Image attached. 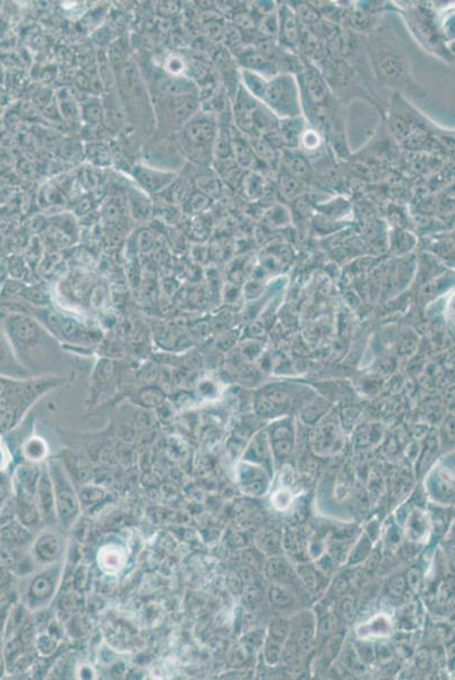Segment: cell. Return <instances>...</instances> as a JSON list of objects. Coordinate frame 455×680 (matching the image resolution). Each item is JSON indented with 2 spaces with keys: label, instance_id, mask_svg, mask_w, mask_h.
Listing matches in <instances>:
<instances>
[{
  "label": "cell",
  "instance_id": "obj_8",
  "mask_svg": "<svg viewBox=\"0 0 455 680\" xmlns=\"http://www.w3.org/2000/svg\"><path fill=\"white\" fill-rule=\"evenodd\" d=\"M303 143L306 144L307 148L310 149H313L315 146L318 144V136L316 133H314L312 131L307 132L306 135L303 137Z\"/></svg>",
  "mask_w": 455,
  "mask_h": 680
},
{
  "label": "cell",
  "instance_id": "obj_1",
  "mask_svg": "<svg viewBox=\"0 0 455 680\" xmlns=\"http://www.w3.org/2000/svg\"><path fill=\"white\" fill-rule=\"evenodd\" d=\"M390 629L392 625L390 619L386 615H380L359 626L357 634L364 638L385 637L390 634Z\"/></svg>",
  "mask_w": 455,
  "mask_h": 680
},
{
  "label": "cell",
  "instance_id": "obj_2",
  "mask_svg": "<svg viewBox=\"0 0 455 680\" xmlns=\"http://www.w3.org/2000/svg\"><path fill=\"white\" fill-rule=\"evenodd\" d=\"M285 167L292 177H305L308 172V166L301 157H289L285 159Z\"/></svg>",
  "mask_w": 455,
  "mask_h": 680
},
{
  "label": "cell",
  "instance_id": "obj_4",
  "mask_svg": "<svg viewBox=\"0 0 455 680\" xmlns=\"http://www.w3.org/2000/svg\"><path fill=\"white\" fill-rule=\"evenodd\" d=\"M308 92L315 102L323 101L326 97V88L323 81L317 76H312L308 80Z\"/></svg>",
  "mask_w": 455,
  "mask_h": 680
},
{
  "label": "cell",
  "instance_id": "obj_3",
  "mask_svg": "<svg viewBox=\"0 0 455 680\" xmlns=\"http://www.w3.org/2000/svg\"><path fill=\"white\" fill-rule=\"evenodd\" d=\"M381 71L384 74L385 78L394 80L400 75L401 66L397 58L393 56H385L381 60Z\"/></svg>",
  "mask_w": 455,
  "mask_h": 680
},
{
  "label": "cell",
  "instance_id": "obj_7",
  "mask_svg": "<svg viewBox=\"0 0 455 680\" xmlns=\"http://www.w3.org/2000/svg\"><path fill=\"white\" fill-rule=\"evenodd\" d=\"M284 33L289 40H294L297 36V24L292 17H288L287 21H285Z\"/></svg>",
  "mask_w": 455,
  "mask_h": 680
},
{
  "label": "cell",
  "instance_id": "obj_5",
  "mask_svg": "<svg viewBox=\"0 0 455 680\" xmlns=\"http://www.w3.org/2000/svg\"><path fill=\"white\" fill-rule=\"evenodd\" d=\"M279 188H280V192H281L282 195L290 198V196L297 194L298 190H299V185H298L297 181L294 179V177L289 175V174H284V175L280 176Z\"/></svg>",
  "mask_w": 455,
  "mask_h": 680
},
{
  "label": "cell",
  "instance_id": "obj_6",
  "mask_svg": "<svg viewBox=\"0 0 455 680\" xmlns=\"http://www.w3.org/2000/svg\"><path fill=\"white\" fill-rule=\"evenodd\" d=\"M272 501H273L275 508L280 509V510L287 508L291 502L290 491L285 489V488L279 490L278 492L275 493V496L272 498Z\"/></svg>",
  "mask_w": 455,
  "mask_h": 680
}]
</instances>
